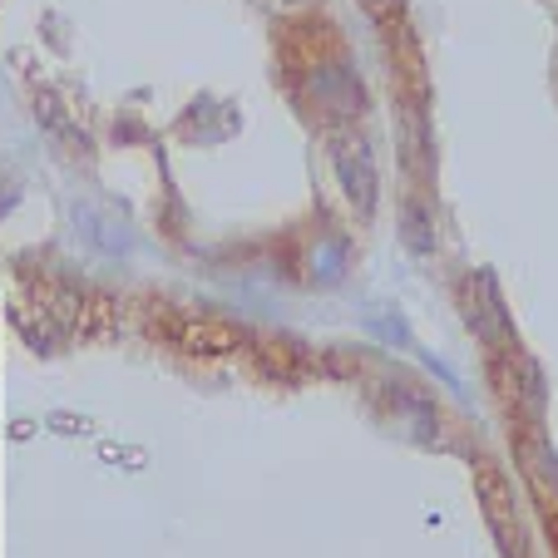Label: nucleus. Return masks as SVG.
<instances>
[{"instance_id":"f03ea898","label":"nucleus","mask_w":558,"mask_h":558,"mask_svg":"<svg viewBox=\"0 0 558 558\" xmlns=\"http://www.w3.org/2000/svg\"><path fill=\"white\" fill-rule=\"evenodd\" d=\"M331 158H337V173H341V189H347L351 208H361V218H371V208H376V163H371V148L356 134H347V138H337Z\"/></svg>"},{"instance_id":"20e7f679","label":"nucleus","mask_w":558,"mask_h":558,"mask_svg":"<svg viewBox=\"0 0 558 558\" xmlns=\"http://www.w3.org/2000/svg\"><path fill=\"white\" fill-rule=\"evenodd\" d=\"M302 272L312 287H337L347 277V238L341 232H316L312 243H306Z\"/></svg>"},{"instance_id":"0eeeda50","label":"nucleus","mask_w":558,"mask_h":558,"mask_svg":"<svg viewBox=\"0 0 558 558\" xmlns=\"http://www.w3.org/2000/svg\"><path fill=\"white\" fill-rule=\"evenodd\" d=\"M366 327L376 331V337H386L390 347H405V341H411V331H405L401 312H390V306H376V312L366 316Z\"/></svg>"},{"instance_id":"39448f33","label":"nucleus","mask_w":558,"mask_h":558,"mask_svg":"<svg viewBox=\"0 0 558 558\" xmlns=\"http://www.w3.org/2000/svg\"><path fill=\"white\" fill-rule=\"evenodd\" d=\"M514 396L524 405L529 421H544V405H548V390H544V371H538L534 356L514 351Z\"/></svg>"},{"instance_id":"423d86ee","label":"nucleus","mask_w":558,"mask_h":558,"mask_svg":"<svg viewBox=\"0 0 558 558\" xmlns=\"http://www.w3.org/2000/svg\"><path fill=\"white\" fill-rule=\"evenodd\" d=\"M401 228H405V243H411V253H435V243H440V238H435V213L425 208L421 198H411L401 208Z\"/></svg>"},{"instance_id":"6e6552de","label":"nucleus","mask_w":558,"mask_h":558,"mask_svg":"<svg viewBox=\"0 0 558 558\" xmlns=\"http://www.w3.org/2000/svg\"><path fill=\"white\" fill-rule=\"evenodd\" d=\"M371 11H386V5H396V0H366Z\"/></svg>"},{"instance_id":"7ed1b4c3","label":"nucleus","mask_w":558,"mask_h":558,"mask_svg":"<svg viewBox=\"0 0 558 558\" xmlns=\"http://www.w3.org/2000/svg\"><path fill=\"white\" fill-rule=\"evenodd\" d=\"M519 470L529 474V489H534L538 509L548 519H558V454L538 430H529L524 445H519Z\"/></svg>"},{"instance_id":"f257e3e1","label":"nucleus","mask_w":558,"mask_h":558,"mask_svg":"<svg viewBox=\"0 0 558 558\" xmlns=\"http://www.w3.org/2000/svg\"><path fill=\"white\" fill-rule=\"evenodd\" d=\"M460 302H464V322H470V331L480 341H489V347H509V341H514V331H509V306H505V296H499L495 272H470Z\"/></svg>"}]
</instances>
